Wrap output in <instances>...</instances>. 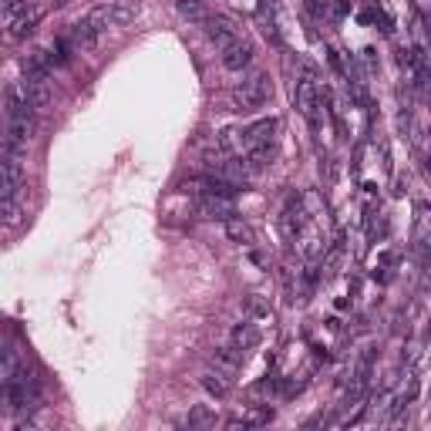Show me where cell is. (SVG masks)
Instances as JSON below:
<instances>
[{
  "instance_id": "cell-3",
  "label": "cell",
  "mask_w": 431,
  "mask_h": 431,
  "mask_svg": "<svg viewBox=\"0 0 431 431\" xmlns=\"http://www.w3.org/2000/svg\"><path fill=\"white\" fill-rule=\"evenodd\" d=\"M44 10H48V7H44V0H24V3H21V7L7 17V37H10V41H24V37H28V34L41 24Z\"/></svg>"
},
{
  "instance_id": "cell-7",
  "label": "cell",
  "mask_w": 431,
  "mask_h": 431,
  "mask_svg": "<svg viewBox=\"0 0 431 431\" xmlns=\"http://www.w3.org/2000/svg\"><path fill=\"white\" fill-rule=\"evenodd\" d=\"M202 31H206V37L213 41L216 48H219V51H222V48L229 44V41H236V37H243V34L236 31V28H233V24L226 21V17H219V14H209V21L202 24Z\"/></svg>"
},
{
  "instance_id": "cell-12",
  "label": "cell",
  "mask_w": 431,
  "mask_h": 431,
  "mask_svg": "<svg viewBox=\"0 0 431 431\" xmlns=\"http://www.w3.org/2000/svg\"><path fill=\"white\" fill-rule=\"evenodd\" d=\"M176 10L182 14L185 21H192V24H206L209 21V7L202 3V0H176Z\"/></svg>"
},
{
  "instance_id": "cell-2",
  "label": "cell",
  "mask_w": 431,
  "mask_h": 431,
  "mask_svg": "<svg viewBox=\"0 0 431 431\" xmlns=\"http://www.w3.org/2000/svg\"><path fill=\"white\" fill-rule=\"evenodd\" d=\"M142 3L138 0H112V3H101L88 14V24H92L98 34H108L112 28H122L132 17H138Z\"/></svg>"
},
{
  "instance_id": "cell-9",
  "label": "cell",
  "mask_w": 431,
  "mask_h": 431,
  "mask_svg": "<svg viewBox=\"0 0 431 431\" xmlns=\"http://www.w3.org/2000/svg\"><path fill=\"white\" fill-rule=\"evenodd\" d=\"M229 344L233 347H240V350H253L256 344H260V327H256V320H243V324H236L233 330H229Z\"/></svg>"
},
{
  "instance_id": "cell-4",
  "label": "cell",
  "mask_w": 431,
  "mask_h": 431,
  "mask_svg": "<svg viewBox=\"0 0 431 431\" xmlns=\"http://www.w3.org/2000/svg\"><path fill=\"white\" fill-rule=\"evenodd\" d=\"M293 101L304 112V118L313 125V132H320V92H317V78H300L293 88Z\"/></svg>"
},
{
  "instance_id": "cell-14",
  "label": "cell",
  "mask_w": 431,
  "mask_h": 431,
  "mask_svg": "<svg viewBox=\"0 0 431 431\" xmlns=\"http://www.w3.org/2000/svg\"><path fill=\"white\" fill-rule=\"evenodd\" d=\"M182 425H189V428H213L216 414L209 411V408H202V404H199V408H192V411H189V418H185Z\"/></svg>"
},
{
  "instance_id": "cell-1",
  "label": "cell",
  "mask_w": 431,
  "mask_h": 431,
  "mask_svg": "<svg viewBox=\"0 0 431 431\" xmlns=\"http://www.w3.org/2000/svg\"><path fill=\"white\" fill-rule=\"evenodd\" d=\"M270 94H273L270 78H266L263 71H253L243 85H236V88H233V94H229V105H233V112L249 115V112L263 108V105L270 101Z\"/></svg>"
},
{
  "instance_id": "cell-11",
  "label": "cell",
  "mask_w": 431,
  "mask_h": 431,
  "mask_svg": "<svg viewBox=\"0 0 431 431\" xmlns=\"http://www.w3.org/2000/svg\"><path fill=\"white\" fill-rule=\"evenodd\" d=\"M202 388H206L213 398H226L229 388H233V374H226V370H219V368H209L202 374Z\"/></svg>"
},
{
  "instance_id": "cell-13",
  "label": "cell",
  "mask_w": 431,
  "mask_h": 431,
  "mask_svg": "<svg viewBox=\"0 0 431 431\" xmlns=\"http://www.w3.org/2000/svg\"><path fill=\"white\" fill-rule=\"evenodd\" d=\"M246 317L256 324H273V310L270 304H263L260 297H246Z\"/></svg>"
},
{
  "instance_id": "cell-6",
  "label": "cell",
  "mask_w": 431,
  "mask_h": 431,
  "mask_svg": "<svg viewBox=\"0 0 431 431\" xmlns=\"http://www.w3.org/2000/svg\"><path fill=\"white\" fill-rule=\"evenodd\" d=\"M219 61H222L226 71H246L249 64H253V48H249V41H243V37L229 41V44L219 51Z\"/></svg>"
},
{
  "instance_id": "cell-16",
  "label": "cell",
  "mask_w": 431,
  "mask_h": 431,
  "mask_svg": "<svg viewBox=\"0 0 431 431\" xmlns=\"http://www.w3.org/2000/svg\"><path fill=\"white\" fill-rule=\"evenodd\" d=\"M310 7L313 10H327V0H310Z\"/></svg>"
},
{
  "instance_id": "cell-10",
  "label": "cell",
  "mask_w": 431,
  "mask_h": 431,
  "mask_svg": "<svg viewBox=\"0 0 431 431\" xmlns=\"http://www.w3.org/2000/svg\"><path fill=\"white\" fill-rule=\"evenodd\" d=\"M243 354H246V350H240V347H233V344H226V347H216L213 368L226 370V374H236V370L243 368Z\"/></svg>"
},
{
  "instance_id": "cell-15",
  "label": "cell",
  "mask_w": 431,
  "mask_h": 431,
  "mask_svg": "<svg viewBox=\"0 0 431 431\" xmlns=\"http://www.w3.org/2000/svg\"><path fill=\"white\" fill-rule=\"evenodd\" d=\"M226 229H229V236H233L236 243H253V229H249L246 222H236V219H229V222H226Z\"/></svg>"
},
{
  "instance_id": "cell-8",
  "label": "cell",
  "mask_w": 431,
  "mask_h": 431,
  "mask_svg": "<svg viewBox=\"0 0 431 431\" xmlns=\"http://www.w3.org/2000/svg\"><path fill=\"white\" fill-rule=\"evenodd\" d=\"M199 209H202V216L219 219V222H229L236 216V206L229 196H199Z\"/></svg>"
},
{
  "instance_id": "cell-5",
  "label": "cell",
  "mask_w": 431,
  "mask_h": 431,
  "mask_svg": "<svg viewBox=\"0 0 431 431\" xmlns=\"http://www.w3.org/2000/svg\"><path fill=\"white\" fill-rule=\"evenodd\" d=\"M21 185H24V155L3 152V158H0V192H3V199L17 196Z\"/></svg>"
}]
</instances>
